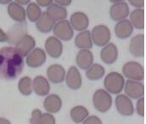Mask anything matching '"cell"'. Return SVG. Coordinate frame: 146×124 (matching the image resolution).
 Segmentation results:
<instances>
[{
	"mask_svg": "<svg viewBox=\"0 0 146 124\" xmlns=\"http://www.w3.org/2000/svg\"><path fill=\"white\" fill-rule=\"evenodd\" d=\"M24 69V60L15 48L3 47L0 49V78L14 80Z\"/></svg>",
	"mask_w": 146,
	"mask_h": 124,
	"instance_id": "obj_1",
	"label": "cell"
},
{
	"mask_svg": "<svg viewBox=\"0 0 146 124\" xmlns=\"http://www.w3.org/2000/svg\"><path fill=\"white\" fill-rule=\"evenodd\" d=\"M124 77L115 72H110L104 80V86L106 90L112 94L120 93L124 88Z\"/></svg>",
	"mask_w": 146,
	"mask_h": 124,
	"instance_id": "obj_2",
	"label": "cell"
},
{
	"mask_svg": "<svg viewBox=\"0 0 146 124\" xmlns=\"http://www.w3.org/2000/svg\"><path fill=\"white\" fill-rule=\"evenodd\" d=\"M94 108L101 112H107L112 105V98L110 93L105 89H98L93 96Z\"/></svg>",
	"mask_w": 146,
	"mask_h": 124,
	"instance_id": "obj_3",
	"label": "cell"
},
{
	"mask_svg": "<svg viewBox=\"0 0 146 124\" xmlns=\"http://www.w3.org/2000/svg\"><path fill=\"white\" fill-rule=\"evenodd\" d=\"M122 72L128 80L141 82L145 79V69L143 66L136 61H129L123 66Z\"/></svg>",
	"mask_w": 146,
	"mask_h": 124,
	"instance_id": "obj_4",
	"label": "cell"
},
{
	"mask_svg": "<svg viewBox=\"0 0 146 124\" xmlns=\"http://www.w3.org/2000/svg\"><path fill=\"white\" fill-rule=\"evenodd\" d=\"M111 33L110 29L104 25L96 26L91 32L92 42L99 47H104L105 45L109 43Z\"/></svg>",
	"mask_w": 146,
	"mask_h": 124,
	"instance_id": "obj_5",
	"label": "cell"
},
{
	"mask_svg": "<svg viewBox=\"0 0 146 124\" xmlns=\"http://www.w3.org/2000/svg\"><path fill=\"white\" fill-rule=\"evenodd\" d=\"M124 92L128 98L138 99L145 95V88L141 82L127 80L124 84Z\"/></svg>",
	"mask_w": 146,
	"mask_h": 124,
	"instance_id": "obj_6",
	"label": "cell"
},
{
	"mask_svg": "<svg viewBox=\"0 0 146 124\" xmlns=\"http://www.w3.org/2000/svg\"><path fill=\"white\" fill-rule=\"evenodd\" d=\"M116 111L124 117H130L133 114L134 107L132 100L126 94H119L115 100Z\"/></svg>",
	"mask_w": 146,
	"mask_h": 124,
	"instance_id": "obj_7",
	"label": "cell"
},
{
	"mask_svg": "<svg viewBox=\"0 0 146 124\" xmlns=\"http://www.w3.org/2000/svg\"><path fill=\"white\" fill-rule=\"evenodd\" d=\"M53 30L55 37L63 41L71 40L74 35L72 27L70 22L66 20L60 21L58 23L54 25Z\"/></svg>",
	"mask_w": 146,
	"mask_h": 124,
	"instance_id": "obj_8",
	"label": "cell"
},
{
	"mask_svg": "<svg viewBox=\"0 0 146 124\" xmlns=\"http://www.w3.org/2000/svg\"><path fill=\"white\" fill-rule=\"evenodd\" d=\"M27 34V26L26 22H21L13 26L6 33L7 41L10 44H15L22 37Z\"/></svg>",
	"mask_w": 146,
	"mask_h": 124,
	"instance_id": "obj_9",
	"label": "cell"
},
{
	"mask_svg": "<svg viewBox=\"0 0 146 124\" xmlns=\"http://www.w3.org/2000/svg\"><path fill=\"white\" fill-rule=\"evenodd\" d=\"M46 61V54L40 48H33L27 56L26 62L31 68H37L42 66Z\"/></svg>",
	"mask_w": 146,
	"mask_h": 124,
	"instance_id": "obj_10",
	"label": "cell"
},
{
	"mask_svg": "<svg viewBox=\"0 0 146 124\" xmlns=\"http://www.w3.org/2000/svg\"><path fill=\"white\" fill-rule=\"evenodd\" d=\"M47 77L50 83L59 84L64 82L66 78V71L61 65L54 64L48 67Z\"/></svg>",
	"mask_w": 146,
	"mask_h": 124,
	"instance_id": "obj_11",
	"label": "cell"
},
{
	"mask_svg": "<svg viewBox=\"0 0 146 124\" xmlns=\"http://www.w3.org/2000/svg\"><path fill=\"white\" fill-rule=\"evenodd\" d=\"M129 15V7L127 3L120 2L113 4L110 9V18L115 21H120L126 19Z\"/></svg>",
	"mask_w": 146,
	"mask_h": 124,
	"instance_id": "obj_12",
	"label": "cell"
},
{
	"mask_svg": "<svg viewBox=\"0 0 146 124\" xmlns=\"http://www.w3.org/2000/svg\"><path fill=\"white\" fill-rule=\"evenodd\" d=\"M145 35L139 34L134 36L129 44V51L135 57H144L145 54Z\"/></svg>",
	"mask_w": 146,
	"mask_h": 124,
	"instance_id": "obj_13",
	"label": "cell"
},
{
	"mask_svg": "<svg viewBox=\"0 0 146 124\" xmlns=\"http://www.w3.org/2000/svg\"><path fill=\"white\" fill-rule=\"evenodd\" d=\"M45 49L50 57L57 59L62 54L63 45L56 37H49L45 42Z\"/></svg>",
	"mask_w": 146,
	"mask_h": 124,
	"instance_id": "obj_14",
	"label": "cell"
},
{
	"mask_svg": "<svg viewBox=\"0 0 146 124\" xmlns=\"http://www.w3.org/2000/svg\"><path fill=\"white\" fill-rule=\"evenodd\" d=\"M35 39L32 36L27 34L15 43V48L21 54V56L24 57L27 56L28 54L35 48Z\"/></svg>",
	"mask_w": 146,
	"mask_h": 124,
	"instance_id": "obj_15",
	"label": "cell"
},
{
	"mask_svg": "<svg viewBox=\"0 0 146 124\" xmlns=\"http://www.w3.org/2000/svg\"><path fill=\"white\" fill-rule=\"evenodd\" d=\"M66 83L69 88L72 90H77L82 87V77L76 66H72L68 70L66 75Z\"/></svg>",
	"mask_w": 146,
	"mask_h": 124,
	"instance_id": "obj_16",
	"label": "cell"
},
{
	"mask_svg": "<svg viewBox=\"0 0 146 124\" xmlns=\"http://www.w3.org/2000/svg\"><path fill=\"white\" fill-rule=\"evenodd\" d=\"M70 24L72 27L78 32L85 31L89 25L88 17L82 12H75L72 15Z\"/></svg>",
	"mask_w": 146,
	"mask_h": 124,
	"instance_id": "obj_17",
	"label": "cell"
},
{
	"mask_svg": "<svg viewBox=\"0 0 146 124\" xmlns=\"http://www.w3.org/2000/svg\"><path fill=\"white\" fill-rule=\"evenodd\" d=\"M100 58L106 64H113L118 58V49L114 43H107L100 52Z\"/></svg>",
	"mask_w": 146,
	"mask_h": 124,
	"instance_id": "obj_18",
	"label": "cell"
},
{
	"mask_svg": "<svg viewBox=\"0 0 146 124\" xmlns=\"http://www.w3.org/2000/svg\"><path fill=\"white\" fill-rule=\"evenodd\" d=\"M76 61L79 68L82 70H88L94 62L93 53L89 49H81L76 54Z\"/></svg>",
	"mask_w": 146,
	"mask_h": 124,
	"instance_id": "obj_19",
	"label": "cell"
},
{
	"mask_svg": "<svg viewBox=\"0 0 146 124\" xmlns=\"http://www.w3.org/2000/svg\"><path fill=\"white\" fill-rule=\"evenodd\" d=\"M133 32V27L130 21L128 20H122L117 22L115 27V33L117 38L121 39H126L129 38Z\"/></svg>",
	"mask_w": 146,
	"mask_h": 124,
	"instance_id": "obj_20",
	"label": "cell"
},
{
	"mask_svg": "<svg viewBox=\"0 0 146 124\" xmlns=\"http://www.w3.org/2000/svg\"><path fill=\"white\" fill-rule=\"evenodd\" d=\"M43 107L48 113H57L62 107V100L57 94H49L43 101Z\"/></svg>",
	"mask_w": 146,
	"mask_h": 124,
	"instance_id": "obj_21",
	"label": "cell"
},
{
	"mask_svg": "<svg viewBox=\"0 0 146 124\" xmlns=\"http://www.w3.org/2000/svg\"><path fill=\"white\" fill-rule=\"evenodd\" d=\"M33 88L38 96H46L50 91L48 80L42 76H37L33 81Z\"/></svg>",
	"mask_w": 146,
	"mask_h": 124,
	"instance_id": "obj_22",
	"label": "cell"
},
{
	"mask_svg": "<svg viewBox=\"0 0 146 124\" xmlns=\"http://www.w3.org/2000/svg\"><path fill=\"white\" fill-rule=\"evenodd\" d=\"M55 25V21L48 16L46 12H42L39 19L36 21V29L42 33H48L52 31Z\"/></svg>",
	"mask_w": 146,
	"mask_h": 124,
	"instance_id": "obj_23",
	"label": "cell"
},
{
	"mask_svg": "<svg viewBox=\"0 0 146 124\" xmlns=\"http://www.w3.org/2000/svg\"><path fill=\"white\" fill-rule=\"evenodd\" d=\"M8 14L15 21H18L20 23L26 21V10L21 5L18 4L17 3H10L9 4Z\"/></svg>",
	"mask_w": 146,
	"mask_h": 124,
	"instance_id": "obj_24",
	"label": "cell"
},
{
	"mask_svg": "<svg viewBox=\"0 0 146 124\" xmlns=\"http://www.w3.org/2000/svg\"><path fill=\"white\" fill-rule=\"evenodd\" d=\"M46 13L51 17L54 21H60L66 20L67 16V10L63 6H60L57 3H53L47 8Z\"/></svg>",
	"mask_w": 146,
	"mask_h": 124,
	"instance_id": "obj_25",
	"label": "cell"
},
{
	"mask_svg": "<svg viewBox=\"0 0 146 124\" xmlns=\"http://www.w3.org/2000/svg\"><path fill=\"white\" fill-rule=\"evenodd\" d=\"M131 23L133 27L139 30L145 29V12L143 9H136L130 15Z\"/></svg>",
	"mask_w": 146,
	"mask_h": 124,
	"instance_id": "obj_26",
	"label": "cell"
},
{
	"mask_svg": "<svg viewBox=\"0 0 146 124\" xmlns=\"http://www.w3.org/2000/svg\"><path fill=\"white\" fill-rule=\"evenodd\" d=\"M75 44L78 48H81V49L92 48L93 42L91 38V32L86 30L80 32L75 39Z\"/></svg>",
	"mask_w": 146,
	"mask_h": 124,
	"instance_id": "obj_27",
	"label": "cell"
},
{
	"mask_svg": "<svg viewBox=\"0 0 146 124\" xmlns=\"http://www.w3.org/2000/svg\"><path fill=\"white\" fill-rule=\"evenodd\" d=\"M106 73L105 68L100 64L92 65L86 72V77L91 81H96L101 79Z\"/></svg>",
	"mask_w": 146,
	"mask_h": 124,
	"instance_id": "obj_28",
	"label": "cell"
},
{
	"mask_svg": "<svg viewBox=\"0 0 146 124\" xmlns=\"http://www.w3.org/2000/svg\"><path fill=\"white\" fill-rule=\"evenodd\" d=\"M70 115L75 123H81L88 117V111L82 105H76L71 110Z\"/></svg>",
	"mask_w": 146,
	"mask_h": 124,
	"instance_id": "obj_29",
	"label": "cell"
},
{
	"mask_svg": "<svg viewBox=\"0 0 146 124\" xmlns=\"http://www.w3.org/2000/svg\"><path fill=\"white\" fill-rule=\"evenodd\" d=\"M18 89L21 94L25 96H29L33 91L32 79L29 77L22 78L18 83Z\"/></svg>",
	"mask_w": 146,
	"mask_h": 124,
	"instance_id": "obj_30",
	"label": "cell"
},
{
	"mask_svg": "<svg viewBox=\"0 0 146 124\" xmlns=\"http://www.w3.org/2000/svg\"><path fill=\"white\" fill-rule=\"evenodd\" d=\"M26 15L28 20L32 22H36L42 15L41 9L35 3H31L28 4L26 11Z\"/></svg>",
	"mask_w": 146,
	"mask_h": 124,
	"instance_id": "obj_31",
	"label": "cell"
},
{
	"mask_svg": "<svg viewBox=\"0 0 146 124\" xmlns=\"http://www.w3.org/2000/svg\"><path fill=\"white\" fill-rule=\"evenodd\" d=\"M145 99L144 97H141L139 99L138 102H137V105H136V111H137V113L142 117H145Z\"/></svg>",
	"mask_w": 146,
	"mask_h": 124,
	"instance_id": "obj_32",
	"label": "cell"
},
{
	"mask_svg": "<svg viewBox=\"0 0 146 124\" xmlns=\"http://www.w3.org/2000/svg\"><path fill=\"white\" fill-rule=\"evenodd\" d=\"M41 124H55V118L51 113H42Z\"/></svg>",
	"mask_w": 146,
	"mask_h": 124,
	"instance_id": "obj_33",
	"label": "cell"
},
{
	"mask_svg": "<svg viewBox=\"0 0 146 124\" xmlns=\"http://www.w3.org/2000/svg\"><path fill=\"white\" fill-rule=\"evenodd\" d=\"M42 111L38 109H35L32 112V117L30 118V124H41Z\"/></svg>",
	"mask_w": 146,
	"mask_h": 124,
	"instance_id": "obj_34",
	"label": "cell"
},
{
	"mask_svg": "<svg viewBox=\"0 0 146 124\" xmlns=\"http://www.w3.org/2000/svg\"><path fill=\"white\" fill-rule=\"evenodd\" d=\"M82 124H102L101 120L96 117V116H90V117H88L83 122Z\"/></svg>",
	"mask_w": 146,
	"mask_h": 124,
	"instance_id": "obj_35",
	"label": "cell"
},
{
	"mask_svg": "<svg viewBox=\"0 0 146 124\" xmlns=\"http://www.w3.org/2000/svg\"><path fill=\"white\" fill-rule=\"evenodd\" d=\"M128 1L131 3V5L139 9L143 8L145 3V0H128Z\"/></svg>",
	"mask_w": 146,
	"mask_h": 124,
	"instance_id": "obj_36",
	"label": "cell"
},
{
	"mask_svg": "<svg viewBox=\"0 0 146 124\" xmlns=\"http://www.w3.org/2000/svg\"><path fill=\"white\" fill-rule=\"evenodd\" d=\"M37 5L42 7H48L52 4L53 0H36Z\"/></svg>",
	"mask_w": 146,
	"mask_h": 124,
	"instance_id": "obj_37",
	"label": "cell"
},
{
	"mask_svg": "<svg viewBox=\"0 0 146 124\" xmlns=\"http://www.w3.org/2000/svg\"><path fill=\"white\" fill-rule=\"evenodd\" d=\"M56 2L57 4L66 7V6H69L72 3V0H54Z\"/></svg>",
	"mask_w": 146,
	"mask_h": 124,
	"instance_id": "obj_38",
	"label": "cell"
},
{
	"mask_svg": "<svg viewBox=\"0 0 146 124\" xmlns=\"http://www.w3.org/2000/svg\"><path fill=\"white\" fill-rule=\"evenodd\" d=\"M7 41V35L6 33L0 28V42Z\"/></svg>",
	"mask_w": 146,
	"mask_h": 124,
	"instance_id": "obj_39",
	"label": "cell"
},
{
	"mask_svg": "<svg viewBox=\"0 0 146 124\" xmlns=\"http://www.w3.org/2000/svg\"><path fill=\"white\" fill-rule=\"evenodd\" d=\"M30 1L31 0H15V2L20 5H27L29 3Z\"/></svg>",
	"mask_w": 146,
	"mask_h": 124,
	"instance_id": "obj_40",
	"label": "cell"
},
{
	"mask_svg": "<svg viewBox=\"0 0 146 124\" xmlns=\"http://www.w3.org/2000/svg\"><path fill=\"white\" fill-rule=\"evenodd\" d=\"M0 124H11L10 122L5 118H0Z\"/></svg>",
	"mask_w": 146,
	"mask_h": 124,
	"instance_id": "obj_41",
	"label": "cell"
},
{
	"mask_svg": "<svg viewBox=\"0 0 146 124\" xmlns=\"http://www.w3.org/2000/svg\"><path fill=\"white\" fill-rule=\"evenodd\" d=\"M12 0H0V3L1 4H7L9 3H10Z\"/></svg>",
	"mask_w": 146,
	"mask_h": 124,
	"instance_id": "obj_42",
	"label": "cell"
},
{
	"mask_svg": "<svg viewBox=\"0 0 146 124\" xmlns=\"http://www.w3.org/2000/svg\"><path fill=\"white\" fill-rule=\"evenodd\" d=\"M110 2H112V3H120V2H122V1H124V0H110Z\"/></svg>",
	"mask_w": 146,
	"mask_h": 124,
	"instance_id": "obj_43",
	"label": "cell"
}]
</instances>
